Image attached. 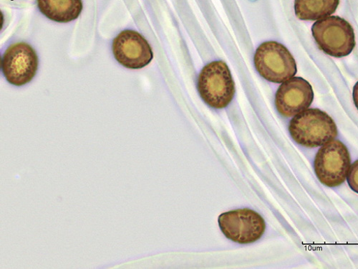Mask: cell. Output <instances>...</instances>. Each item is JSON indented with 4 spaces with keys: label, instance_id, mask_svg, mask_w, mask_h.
Masks as SVG:
<instances>
[{
    "label": "cell",
    "instance_id": "3",
    "mask_svg": "<svg viewBox=\"0 0 358 269\" xmlns=\"http://www.w3.org/2000/svg\"><path fill=\"white\" fill-rule=\"evenodd\" d=\"M313 36L319 48L336 57H345L355 46V36L351 25L338 16L317 21L312 27Z\"/></svg>",
    "mask_w": 358,
    "mask_h": 269
},
{
    "label": "cell",
    "instance_id": "9",
    "mask_svg": "<svg viewBox=\"0 0 358 269\" xmlns=\"http://www.w3.org/2000/svg\"><path fill=\"white\" fill-rule=\"evenodd\" d=\"M314 100L310 83L301 77H293L282 83L275 95V106L285 117L300 113L311 106Z\"/></svg>",
    "mask_w": 358,
    "mask_h": 269
},
{
    "label": "cell",
    "instance_id": "12",
    "mask_svg": "<svg viewBox=\"0 0 358 269\" xmlns=\"http://www.w3.org/2000/svg\"><path fill=\"white\" fill-rule=\"evenodd\" d=\"M348 186L355 193L358 194V160L350 166L347 176Z\"/></svg>",
    "mask_w": 358,
    "mask_h": 269
},
{
    "label": "cell",
    "instance_id": "1",
    "mask_svg": "<svg viewBox=\"0 0 358 269\" xmlns=\"http://www.w3.org/2000/svg\"><path fill=\"white\" fill-rule=\"evenodd\" d=\"M289 132L296 144L308 148L322 146L338 136L334 119L318 109H308L294 116Z\"/></svg>",
    "mask_w": 358,
    "mask_h": 269
},
{
    "label": "cell",
    "instance_id": "2",
    "mask_svg": "<svg viewBox=\"0 0 358 269\" xmlns=\"http://www.w3.org/2000/svg\"><path fill=\"white\" fill-rule=\"evenodd\" d=\"M197 88L204 103L216 109L227 107L236 92L231 71L222 61L213 62L203 68L199 76Z\"/></svg>",
    "mask_w": 358,
    "mask_h": 269
},
{
    "label": "cell",
    "instance_id": "11",
    "mask_svg": "<svg viewBox=\"0 0 358 269\" xmlns=\"http://www.w3.org/2000/svg\"><path fill=\"white\" fill-rule=\"evenodd\" d=\"M340 0H294V12L301 20H319L333 15Z\"/></svg>",
    "mask_w": 358,
    "mask_h": 269
},
{
    "label": "cell",
    "instance_id": "6",
    "mask_svg": "<svg viewBox=\"0 0 358 269\" xmlns=\"http://www.w3.org/2000/svg\"><path fill=\"white\" fill-rule=\"evenodd\" d=\"M218 223L223 234L240 244L259 241L266 230L264 219L249 208L224 213L219 216Z\"/></svg>",
    "mask_w": 358,
    "mask_h": 269
},
{
    "label": "cell",
    "instance_id": "5",
    "mask_svg": "<svg viewBox=\"0 0 358 269\" xmlns=\"http://www.w3.org/2000/svg\"><path fill=\"white\" fill-rule=\"evenodd\" d=\"M351 166L347 146L339 140L329 142L319 149L315 162V172L320 182L329 188L345 183Z\"/></svg>",
    "mask_w": 358,
    "mask_h": 269
},
{
    "label": "cell",
    "instance_id": "7",
    "mask_svg": "<svg viewBox=\"0 0 358 269\" xmlns=\"http://www.w3.org/2000/svg\"><path fill=\"white\" fill-rule=\"evenodd\" d=\"M39 62L36 50L22 42L11 45L2 57L4 76L12 85L22 86L31 82L37 74Z\"/></svg>",
    "mask_w": 358,
    "mask_h": 269
},
{
    "label": "cell",
    "instance_id": "4",
    "mask_svg": "<svg viewBox=\"0 0 358 269\" xmlns=\"http://www.w3.org/2000/svg\"><path fill=\"white\" fill-rule=\"evenodd\" d=\"M254 63L263 78L275 83H282L297 72L291 53L285 46L275 41L262 43L255 52Z\"/></svg>",
    "mask_w": 358,
    "mask_h": 269
},
{
    "label": "cell",
    "instance_id": "10",
    "mask_svg": "<svg viewBox=\"0 0 358 269\" xmlns=\"http://www.w3.org/2000/svg\"><path fill=\"white\" fill-rule=\"evenodd\" d=\"M37 4L45 17L57 22L73 21L83 11L82 0H37Z\"/></svg>",
    "mask_w": 358,
    "mask_h": 269
},
{
    "label": "cell",
    "instance_id": "8",
    "mask_svg": "<svg viewBox=\"0 0 358 269\" xmlns=\"http://www.w3.org/2000/svg\"><path fill=\"white\" fill-rule=\"evenodd\" d=\"M116 61L129 69H141L152 62L154 53L146 39L136 32L126 29L112 45Z\"/></svg>",
    "mask_w": 358,
    "mask_h": 269
},
{
    "label": "cell",
    "instance_id": "13",
    "mask_svg": "<svg viewBox=\"0 0 358 269\" xmlns=\"http://www.w3.org/2000/svg\"><path fill=\"white\" fill-rule=\"evenodd\" d=\"M352 96L355 105L358 109V82L354 85Z\"/></svg>",
    "mask_w": 358,
    "mask_h": 269
}]
</instances>
